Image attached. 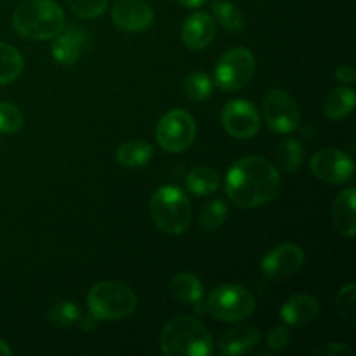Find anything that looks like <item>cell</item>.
I'll use <instances>...</instances> for the list:
<instances>
[{
  "label": "cell",
  "mask_w": 356,
  "mask_h": 356,
  "mask_svg": "<svg viewBox=\"0 0 356 356\" xmlns=\"http://www.w3.org/2000/svg\"><path fill=\"white\" fill-rule=\"evenodd\" d=\"M356 193L355 188H346L337 195L332 207V221L337 233L346 238H353L356 235Z\"/></svg>",
  "instance_id": "18"
},
{
  "label": "cell",
  "mask_w": 356,
  "mask_h": 356,
  "mask_svg": "<svg viewBox=\"0 0 356 356\" xmlns=\"http://www.w3.org/2000/svg\"><path fill=\"white\" fill-rule=\"evenodd\" d=\"M320 315L318 299L309 294L292 296L280 309V318L291 327L309 325Z\"/></svg>",
  "instance_id": "16"
},
{
  "label": "cell",
  "mask_w": 356,
  "mask_h": 356,
  "mask_svg": "<svg viewBox=\"0 0 356 356\" xmlns=\"http://www.w3.org/2000/svg\"><path fill=\"white\" fill-rule=\"evenodd\" d=\"M13 24L28 40H51L65 28V13L54 0H26L14 10Z\"/></svg>",
  "instance_id": "3"
},
{
  "label": "cell",
  "mask_w": 356,
  "mask_h": 356,
  "mask_svg": "<svg viewBox=\"0 0 356 356\" xmlns=\"http://www.w3.org/2000/svg\"><path fill=\"white\" fill-rule=\"evenodd\" d=\"M309 169L320 181H325L329 184H341L351 179L355 163L348 153L336 148H325L315 153L309 162Z\"/></svg>",
  "instance_id": "11"
},
{
  "label": "cell",
  "mask_w": 356,
  "mask_h": 356,
  "mask_svg": "<svg viewBox=\"0 0 356 356\" xmlns=\"http://www.w3.org/2000/svg\"><path fill=\"white\" fill-rule=\"evenodd\" d=\"M256 70V59L247 47L229 49L214 68V82L222 90H238L249 83Z\"/></svg>",
  "instance_id": "7"
},
{
  "label": "cell",
  "mask_w": 356,
  "mask_h": 356,
  "mask_svg": "<svg viewBox=\"0 0 356 356\" xmlns=\"http://www.w3.org/2000/svg\"><path fill=\"white\" fill-rule=\"evenodd\" d=\"M212 87H214V83H212L211 76L207 73L197 72L191 73L186 79V82H184V92H186V96L190 99L204 101L212 94Z\"/></svg>",
  "instance_id": "28"
},
{
  "label": "cell",
  "mask_w": 356,
  "mask_h": 356,
  "mask_svg": "<svg viewBox=\"0 0 356 356\" xmlns=\"http://www.w3.org/2000/svg\"><path fill=\"white\" fill-rule=\"evenodd\" d=\"M289 343H291V332H289L287 327H275V329L268 334L266 344L270 350L282 351L289 346Z\"/></svg>",
  "instance_id": "32"
},
{
  "label": "cell",
  "mask_w": 356,
  "mask_h": 356,
  "mask_svg": "<svg viewBox=\"0 0 356 356\" xmlns=\"http://www.w3.org/2000/svg\"><path fill=\"white\" fill-rule=\"evenodd\" d=\"M197 134L193 117L184 110H172L163 115L156 125V141L165 152L183 153L191 146Z\"/></svg>",
  "instance_id": "8"
},
{
  "label": "cell",
  "mask_w": 356,
  "mask_h": 356,
  "mask_svg": "<svg viewBox=\"0 0 356 356\" xmlns=\"http://www.w3.org/2000/svg\"><path fill=\"white\" fill-rule=\"evenodd\" d=\"M305 264V252L294 243H280L271 249L261 261V270L266 277L284 280L301 271Z\"/></svg>",
  "instance_id": "12"
},
{
  "label": "cell",
  "mask_w": 356,
  "mask_h": 356,
  "mask_svg": "<svg viewBox=\"0 0 356 356\" xmlns=\"http://www.w3.org/2000/svg\"><path fill=\"white\" fill-rule=\"evenodd\" d=\"M313 355H316V356H343V355L351 356L353 355V350L343 343H327V344H322V346L316 348V350L313 351Z\"/></svg>",
  "instance_id": "33"
},
{
  "label": "cell",
  "mask_w": 356,
  "mask_h": 356,
  "mask_svg": "<svg viewBox=\"0 0 356 356\" xmlns=\"http://www.w3.org/2000/svg\"><path fill=\"white\" fill-rule=\"evenodd\" d=\"M226 218H228V205L222 200H212L202 209L200 226L205 232H214V229L221 228Z\"/></svg>",
  "instance_id": "27"
},
{
  "label": "cell",
  "mask_w": 356,
  "mask_h": 356,
  "mask_svg": "<svg viewBox=\"0 0 356 356\" xmlns=\"http://www.w3.org/2000/svg\"><path fill=\"white\" fill-rule=\"evenodd\" d=\"M184 45L191 51H202L209 47L216 37V21L211 14L207 13H193L186 17L181 30Z\"/></svg>",
  "instance_id": "15"
},
{
  "label": "cell",
  "mask_w": 356,
  "mask_h": 356,
  "mask_svg": "<svg viewBox=\"0 0 356 356\" xmlns=\"http://www.w3.org/2000/svg\"><path fill=\"white\" fill-rule=\"evenodd\" d=\"M205 309L219 322H242L256 309V299L238 284H222L209 294Z\"/></svg>",
  "instance_id": "6"
},
{
  "label": "cell",
  "mask_w": 356,
  "mask_h": 356,
  "mask_svg": "<svg viewBox=\"0 0 356 356\" xmlns=\"http://www.w3.org/2000/svg\"><path fill=\"white\" fill-rule=\"evenodd\" d=\"M212 14H214V21H218L225 30L232 31V33H238L245 26V17H243L242 10L228 0L212 2Z\"/></svg>",
  "instance_id": "24"
},
{
  "label": "cell",
  "mask_w": 356,
  "mask_h": 356,
  "mask_svg": "<svg viewBox=\"0 0 356 356\" xmlns=\"http://www.w3.org/2000/svg\"><path fill=\"white\" fill-rule=\"evenodd\" d=\"M23 56L13 45L0 42V86L14 82L23 73Z\"/></svg>",
  "instance_id": "23"
},
{
  "label": "cell",
  "mask_w": 356,
  "mask_h": 356,
  "mask_svg": "<svg viewBox=\"0 0 356 356\" xmlns=\"http://www.w3.org/2000/svg\"><path fill=\"white\" fill-rule=\"evenodd\" d=\"M336 306L339 315L343 316L346 322H350L351 325H355L356 322V285L355 284H348L346 287H343L339 292H337Z\"/></svg>",
  "instance_id": "29"
},
{
  "label": "cell",
  "mask_w": 356,
  "mask_h": 356,
  "mask_svg": "<svg viewBox=\"0 0 356 356\" xmlns=\"http://www.w3.org/2000/svg\"><path fill=\"white\" fill-rule=\"evenodd\" d=\"M219 174L211 167H197L186 176V188L197 197H207L219 190Z\"/></svg>",
  "instance_id": "22"
},
{
  "label": "cell",
  "mask_w": 356,
  "mask_h": 356,
  "mask_svg": "<svg viewBox=\"0 0 356 356\" xmlns=\"http://www.w3.org/2000/svg\"><path fill=\"white\" fill-rule=\"evenodd\" d=\"M169 289L172 298L181 305H195L197 301H202V296H204V284L200 278L188 271L176 275L170 280Z\"/></svg>",
  "instance_id": "19"
},
{
  "label": "cell",
  "mask_w": 356,
  "mask_h": 356,
  "mask_svg": "<svg viewBox=\"0 0 356 356\" xmlns=\"http://www.w3.org/2000/svg\"><path fill=\"white\" fill-rule=\"evenodd\" d=\"M263 115L268 127L278 134H289L299 127L301 111L298 103L289 92L282 89H273L264 97Z\"/></svg>",
  "instance_id": "9"
},
{
  "label": "cell",
  "mask_w": 356,
  "mask_h": 356,
  "mask_svg": "<svg viewBox=\"0 0 356 356\" xmlns=\"http://www.w3.org/2000/svg\"><path fill=\"white\" fill-rule=\"evenodd\" d=\"M66 3L76 16L83 19H92L104 13L108 0H66Z\"/></svg>",
  "instance_id": "31"
},
{
  "label": "cell",
  "mask_w": 356,
  "mask_h": 356,
  "mask_svg": "<svg viewBox=\"0 0 356 356\" xmlns=\"http://www.w3.org/2000/svg\"><path fill=\"white\" fill-rule=\"evenodd\" d=\"M176 2L179 3V6L188 7V9H197V7L204 6L207 0H176Z\"/></svg>",
  "instance_id": "36"
},
{
  "label": "cell",
  "mask_w": 356,
  "mask_h": 356,
  "mask_svg": "<svg viewBox=\"0 0 356 356\" xmlns=\"http://www.w3.org/2000/svg\"><path fill=\"white\" fill-rule=\"evenodd\" d=\"M23 122V113L14 104L0 103V134H16Z\"/></svg>",
  "instance_id": "30"
},
{
  "label": "cell",
  "mask_w": 356,
  "mask_h": 356,
  "mask_svg": "<svg viewBox=\"0 0 356 356\" xmlns=\"http://www.w3.org/2000/svg\"><path fill=\"white\" fill-rule=\"evenodd\" d=\"M160 350L167 356H211L214 353V339L200 320L179 315L163 327Z\"/></svg>",
  "instance_id": "2"
},
{
  "label": "cell",
  "mask_w": 356,
  "mask_h": 356,
  "mask_svg": "<svg viewBox=\"0 0 356 356\" xmlns=\"http://www.w3.org/2000/svg\"><path fill=\"white\" fill-rule=\"evenodd\" d=\"M261 334L252 325H236L226 330L219 339V351L222 355H243L259 344Z\"/></svg>",
  "instance_id": "17"
},
{
  "label": "cell",
  "mask_w": 356,
  "mask_h": 356,
  "mask_svg": "<svg viewBox=\"0 0 356 356\" xmlns=\"http://www.w3.org/2000/svg\"><path fill=\"white\" fill-rule=\"evenodd\" d=\"M155 152L153 146L145 139H134V141H127L120 145L117 149V162L124 167H143L153 159Z\"/></svg>",
  "instance_id": "20"
},
{
  "label": "cell",
  "mask_w": 356,
  "mask_h": 356,
  "mask_svg": "<svg viewBox=\"0 0 356 356\" xmlns=\"http://www.w3.org/2000/svg\"><path fill=\"white\" fill-rule=\"evenodd\" d=\"M80 325H82V329L86 330V332H92L94 329H96V322L97 320L94 318L92 315H87V316H80Z\"/></svg>",
  "instance_id": "35"
},
{
  "label": "cell",
  "mask_w": 356,
  "mask_h": 356,
  "mask_svg": "<svg viewBox=\"0 0 356 356\" xmlns=\"http://www.w3.org/2000/svg\"><path fill=\"white\" fill-rule=\"evenodd\" d=\"M336 79L339 80V82H344V83H353L356 80V73L351 66L343 65L336 70Z\"/></svg>",
  "instance_id": "34"
},
{
  "label": "cell",
  "mask_w": 356,
  "mask_h": 356,
  "mask_svg": "<svg viewBox=\"0 0 356 356\" xmlns=\"http://www.w3.org/2000/svg\"><path fill=\"white\" fill-rule=\"evenodd\" d=\"M13 355V350H10L9 344L6 343V341L0 339V356H10Z\"/></svg>",
  "instance_id": "37"
},
{
  "label": "cell",
  "mask_w": 356,
  "mask_h": 356,
  "mask_svg": "<svg viewBox=\"0 0 356 356\" xmlns=\"http://www.w3.org/2000/svg\"><path fill=\"white\" fill-rule=\"evenodd\" d=\"M222 127L228 134L238 139H250L259 132V111L250 101L233 99L226 103L221 113Z\"/></svg>",
  "instance_id": "10"
},
{
  "label": "cell",
  "mask_w": 356,
  "mask_h": 356,
  "mask_svg": "<svg viewBox=\"0 0 356 356\" xmlns=\"http://www.w3.org/2000/svg\"><path fill=\"white\" fill-rule=\"evenodd\" d=\"M89 44V33L80 26L63 28L52 38V58L63 66L75 65Z\"/></svg>",
  "instance_id": "14"
},
{
  "label": "cell",
  "mask_w": 356,
  "mask_h": 356,
  "mask_svg": "<svg viewBox=\"0 0 356 356\" xmlns=\"http://www.w3.org/2000/svg\"><path fill=\"white\" fill-rule=\"evenodd\" d=\"M82 316L80 306H76L72 301H58L49 312V322L56 327V329H70L75 325Z\"/></svg>",
  "instance_id": "26"
},
{
  "label": "cell",
  "mask_w": 356,
  "mask_h": 356,
  "mask_svg": "<svg viewBox=\"0 0 356 356\" xmlns=\"http://www.w3.org/2000/svg\"><path fill=\"white\" fill-rule=\"evenodd\" d=\"M277 162L287 172H296L301 169L302 162H305V149H302L301 143L294 141V139L282 141L277 149Z\"/></svg>",
  "instance_id": "25"
},
{
  "label": "cell",
  "mask_w": 356,
  "mask_h": 356,
  "mask_svg": "<svg viewBox=\"0 0 356 356\" xmlns=\"http://www.w3.org/2000/svg\"><path fill=\"white\" fill-rule=\"evenodd\" d=\"M149 214L162 232L183 235L191 225L190 198L181 188L162 186L152 195Z\"/></svg>",
  "instance_id": "5"
},
{
  "label": "cell",
  "mask_w": 356,
  "mask_h": 356,
  "mask_svg": "<svg viewBox=\"0 0 356 356\" xmlns=\"http://www.w3.org/2000/svg\"><path fill=\"white\" fill-rule=\"evenodd\" d=\"M111 17L120 30L145 31L153 24V9L145 0H117Z\"/></svg>",
  "instance_id": "13"
},
{
  "label": "cell",
  "mask_w": 356,
  "mask_h": 356,
  "mask_svg": "<svg viewBox=\"0 0 356 356\" xmlns=\"http://www.w3.org/2000/svg\"><path fill=\"white\" fill-rule=\"evenodd\" d=\"M278 169L264 156L250 155L236 160L226 174V195L242 209L270 204L280 191Z\"/></svg>",
  "instance_id": "1"
},
{
  "label": "cell",
  "mask_w": 356,
  "mask_h": 356,
  "mask_svg": "<svg viewBox=\"0 0 356 356\" xmlns=\"http://www.w3.org/2000/svg\"><path fill=\"white\" fill-rule=\"evenodd\" d=\"M87 306L96 320H124L138 308V296L129 285L115 280L99 282L87 294Z\"/></svg>",
  "instance_id": "4"
},
{
  "label": "cell",
  "mask_w": 356,
  "mask_h": 356,
  "mask_svg": "<svg viewBox=\"0 0 356 356\" xmlns=\"http://www.w3.org/2000/svg\"><path fill=\"white\" fill-rule=\"evenodd\" d=\"M356 96L355 90L350 87H337L327 96L325 104H323V113L330 120H341L348 117L355 110Z\"/></svg>",
  "instance_id": "21"
}]
</instances>
